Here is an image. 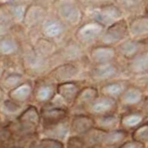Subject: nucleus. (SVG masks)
<instances>
[{
  "instance_id": "f257e3e1",
  "label": "nucleus",
  "mask_w": 148,
  "mask_h": 148,
  "mask_svg": "<svg viewBox=\"0 0 148 148\" xmlns=\"http://www.w3.org/2000/svg\"><path fill=\"white\" fill-rule=\"evenodd\" d=\"M49 10L72 31L85 21V8L79 0H54Z\"/></svg>"
},
{
  "instance_id": "f03ea898",
  "label": "nucleus",
  "mask_w": 148,
  "mask_h": 148,
  "mask_svg": "<svg viewBox=\"0 0 148 148\" xmlns=\"http://www.w3.org/2000/svg\"><path fill=\"white\" fill-rule=\"evenodd\" d=\"M122 18H125L124 14L114 3L101 7L85 8V21L98 23L104 28Z\"/></svg>"
},
{
  "instance_id": "7ed1b4c3",
  "label": "nucleus",
  "mask_w": 148,
  "mask_h": 148,
  "mask_svg": "<svg viewBox=\"0 0 148 148\" xmlns=\"http://www.w3.org/2000/svg\"><path fill=\"white\" fill-rule=\"evenodd\" d=\"M85 58H88L87 49L75 41L72 36L59 45L56 53L50 58V62L51 63L52 62H59L58 64H60L63 62H78Z\"/></svg>"
},
{
  "instance_id": "20e7f679",
  "label": "nucleus",
  "mask_w": 148,
  "mask_h": 148,
  "mask_svg": "<svg viewBox=\"0 0 148 148\" xmlns=\"http://www.w3.org/2000/svg\"><path fill=\"white\" fill-rule=\"evenodd\" d=\"M38 32L39 36L52 40L58 45H61L73 36V31L51 13L41 24Z\"/></svg>"
},
{
  "instance_id": "39448f33",
  "label": "nucleus",
  "mask_w": 148,
  "mask_h": 148,
  "mask_svg": "<svg viewBox=\"0 0 148 148\" xmlns=\"http://www.w3.org/2000/svg\"><path fill=\"white\" fill-rule=\"evenodd\" d=\"M19 57L23 66L35 73H42L51 64L50 59L40 55L29 40L22 42Z\"/></svg>"
},
{
  "instance_id": "423d86ee",
  "label": "nucleus",
  "mask_w": 148,
  "mask_h": 148,
  "mask_svg": "<svg viewBox=\"0 0 148 148\" xmlns=\"http://www.w3.org/2000/svg\"><path fill=\"white\" fill-rule=\"evenodd\" d=\"M104 29L105 28L100 23L86 20L73 31V37L82 47L88 49L92 46L98 44Z\"/></svg>"
},
{
  "instance_id": "0eeeda50",
  "label": "nucleus",
  "mask_w": 148,
  "mask_h": 148,
  "mask_svg": "<svg viewBox=\"0 0 148 148\" xmlns=\"http://www.w3.org/2000/svg\"><path fill=\"white\" fill-rule=\"evenodd\" d=\"M127 38H129L128 19L122 18L104 29L98 44L116 47Z\"/></svg>"
},
{
  "instance_id": "6e6552de",
  "label": "nucleus",
  "mask_w": 148,
  "mask_h": 148,
  "mask_svg": "<svg viewBox=\"0 0 148 148\" xmlns=\"http://www.w3.org/2000/svg\"><path fill=\"white\" fill-rule=\"evenodd\" d=\"M50 14L49 8L30 2L25 10L22 25L27 32L38 30L41 24Z\"/></svg>"
},
{
  "instance_id": "1a4fd4ad",
  "label": "nucleus",
  "mask_w": 148,
  "mask_h": 148,
  "mask_svg": "<svg viewBox=\"0 0 148 148\" xmlns=\"http://www.w3.org/2000/svg\"><path fill=\"white\" fill-rule=\"evenodd\" d=\"M122 74V66L119 61L103 63V64L91 65L88 70V77L94 82L106 83L117 79Z\"/></svg>"
},
{
  "instance_id": "9d476101",
  "label": "nucleus",
  "mask_w": 148,
  "mask_h": 148,
  "mask_svg": "<svg viewBox=\"0 0 148 148\" xmlns=\"http://www.w3.org/2000/svg\"><path fill=\"white\" fill-rule=\"evenodd\" d=\"M88 60L92 65L103 64L119 61L116 47L112 46L96 44L87 49Z\"/></svg>"
},
{
  "instance_id": "9b49d317",
  "label": "nucleus",
  "mask_w": 148,
  "mask_h": 148,
  "mask_svg": "<svg viewBox=\"0 0 148 148\" xmlns=\"http://www.w3.org/2000/svg\"><path fill=\"white\" fill-rule=\"evenodd\" d=\"M116 49L118 59L128 62L136 55L148 49V39H133L129 37L118 44Z\"/></svg>"
},
{
  "instance_id": "f8f14e48",
  "label": "nucleus",
  "mask_w": 148,
  "mask_h": 148,
  "mask_svg": "<svg viewBox=\"0 0 148 148\" xmlns=\"http://www.w3.org/2000/svg\"><path fill=\"white\" fill-rule=\"evenodd\" d=\"M80 72V67L77 62H63L60 63L54 67L49 72L48 77L56 82H66L71 81L78 75Z\"/></svg>"
},
{
  "instance_id": "ddd939ff",
  "label": "nucleus",
  "mask_w": 148,
  "mask_h": 148,
  "mask_svg": "<svg viewBox=\"0 0 148 148\" xmlns=\"http://www.w3.org/2000/svg\"><path fill=\"white\" fill-rule=\"evenodd\" d=\"M129 37L133 39H148V16L145 14L128 19Z\"/></svg>"
},
{
  "instance_id": "4468645a",
  "label": "nucleus",
  "mask_w": 148,
  "mask_h": 148,
  "mask_svg": "<svg viewBox=\"0 0 148 148\" xmlns=\"http://www.w3.org/2000/svg\"><path fill=\"white\" fill-rule=\"evenodd\" d=\"M21 45L22 42L11 33L0 36V57L12 58L19 56Z\"/></svg>"
},
{
  "instance_id": "2eb2a0df",
  "label": "nucleus",
  "mask_w": 148,
  "mask_h": 148,
  "mask_svg": "<svg viewBox=\"0 0 148 148\" xmlns=\"http://www.w3.org/2000/svg\"><path fill=\"white\" fill-rule=\"evenodd\" d=\"M114 4L127 19L145 14V0H114Z\"/></svg>"
},
{
  "instance_id": "dca6fc26",
  "label": "nucleus",
  "mask_w": 148,
  "mask_h": 148,
  "mask_svg": "<svg viewBox=\"0 0 148 148\" xmlns=\"http://www.w3.org/2000/svg\"><path fill=\"white\" fill-rule=\"evenodd\" d=\"M125 70L133 75H148V49L126 62Z\"/></svg>"
},
{
  "instance_id": "f3484780",
  "label": "nucleus",
  "mask_w": 148,
  "mask_h": 148,
  "mask_svg": "<svg viewBox=\"0 0 148 148\" xmlns=\"http://www.w3.org/2000/svg\"><path fill=\"white\" fill-rule=\"evenodd\" d=\"M90 110L96 115H108L113 114L117 107V101L115 98L109 96H98L97 98L90 103Z\"/></svg>"
},
{
  "instance_id": "a211bd4d",
  "label": "nucleus",
  "mask_w": 148,
  "mask_h": 148,
  "mask_svg": "<svg viewBox=\"0 0 148 148\" xmlns=\"http://www.w3.org/2000/svg\"><path fill=\"white\" fill-rule=\"evenodd\" d=\"M16 24L18 23L12 11L10 2H0V36L8 34Z\"/></svg>"
},
{
  "instance_id": "6ab92c4d",
  "label": "nucleus",
  "mask_w": 148,
  "mask_h": 148,
  "mask_svg": "<svg viewBox=\"0 0 148 148\" xmlns=\"http://www.w3.org/2000/svg\"><path fill=\"white\" fill-rule=\"evenodd\" d=\"M119 101L126 106H133L140 103L143 100V90L139 86L130 85L125 88L122 94L118 98Z\"/></svg>"
},
{
  "instance_id": "aec40b11",
  "label": "nucleus",
  "mask_w": 148,
  "mask_h": 148,
  "mask_svg": "<svg viewBox=\"0 0 148 148\" xmlns=\"http://www.w3.org/2000/svg\"><path fill=\"white\" fill-rule=\"evenodd\" d=\"M31 43L33 44L35 49L40 55L49 59H50L55 53H56L57 49L59 48V45L57 43H55L54 41L50 40L49 38H46V37L41 36L36 37Z\"/></svg>"
},
{
  "instance_id": "412c9836",
  "label": "nucleus",
  "mask_w": 148,
  "mask_h": 148,
  "mask_svg": "<svg viewBox=\"0 0 148 148\" xmlns=\"http://www.w3.org/2000/svg\"><path fill=\"white\" fill-rule=\"evenodd\" d=\"M128 80L124 79H115L112 81L103 83V85L101 87V95L109 96L112 98L118 99L122 92L125 90V88L130 85Z\"/></svg>"
},
{
  "instance_id": "4be33fe9",
  "label": "nucleus",
  "mask_w": 148,
  "mask_h": 148,
  "mask_svg": "<svg viewBox=\"0 0 148 148\" xmlns=\"http://www.w3.org/2000/svg\"><path fill=\"white\" fill-rule=\"evenodd\" d=\"M56 90L58 94L67 103H73L77 100V97L80 91V88L77 83L74 81H66L59 83Z\"/></svg>"
},
{
  "instance_id": "5701e85b",
  "label": "nucleus",
  "mask_w": 148,
  "mask_h": 148,
  "mask_svg": "<svg viewBox=\"0 0 148 148\" xmlns=\"http://www.w3.org/2000/svg\"><path fill=\"white\" fill-rule=\"evenodd\" d=\"M95 125L93 118L88 116H77L72 121V130L77 134L87 133Z\"/></svg>"
},
{
  "instance_id": "b1692460",
  "label": "nucleus",
  "mask_w": 148,
  "mask_h": 148,
  "mask_svg": "<svg viewBox=\"0 0 148 148\" xmlns=\"http://www.w3.org/2000/svg\"><path fill=\"white\" fill-rule=\"evenodd\" d=\"M143 119H145V114L141 112H130L121 116L120 123L126 129H133L141 125Z\"/></svg>"
},
{
  "instance_id": "393cba45",
  "label": "nucleus",
  "mask_w": 148,
  "mask_h": 148,
  "mask_svg": "<svg viewBox=\"0 0 148 148\" xmlns=\"http://www.w3.org/2000/svg\"><path fill=\"white\" fill-rule=\"evenodd\" d=\"M32 92V86L30 83L23 82L19 86L12 88L10 92L11 99L15 101H23L27 100L31 95Z\"/></svg>"
},
{
  "instance_id": "a878e982",
  "label": "nucleus",
  "mask_w": 148,
  "mask_h": 148,
  "mask_svg": "<svg viewBox=\"0 0 148 148\" xmlns=\"http://www.w3.org/2000/svg\"><path fill=\"white\" fill-rule=\"evenodd\" d=\"M128 136V132L127 130H109L106 132L104 136V140L103 145H108V146H113L119 145L120 143L123 142Z\"/></svg>"
},
{
  "instance_id": "bb28decb",
  "label": "nucleus",
  "mask_w": 148,
  "mask_h": 148,
  "mask_svg": "<svg viewBox=\"0 0 148 148\" xmlns=\"http://www.w3.org/2000/svg\"><path fill=\"white\" fill-rule=\"evenodd\" d=\"M95 122L98 124L99 129L109 132L116 128L118 122H120V119H118V117L114 114H108V115L99 116Z\"/></svg>"
},
{
  "instance_id": "cd10ccee",
  "label": "nucleus",
  "mask_w": 148,
  "mask_h": 148,
  "mask_svg": "<svg viewBox=\"0 0 148 148\" xmlns=\"http://www.w3.org/2000/svg\"><path fill=\"white\" fill-rule=\"evenodd\" d=\"M20 121L26 128H34L39 122V115L35 107H29L20 117Z\"/></svg>"
},
{
  "instance_id": "c85d7f7f",
  "label": "nucleus",
  "mask_w": 148,
  "mask_h": 148,
  "mask_svg": "<svg viewBox=\"0 0 148 148\" xmlns=\"http://www.w3.org/2000/svg\"><path fill=\"white\" fill-rule=\"evenodd\" d=\"M66 116V111L60 108H53L46 111L43 114V118L45 123H47L49 126L57 124L59 122L62 121Z\"/></svg>"
},
{
  "instance_id": "c756f323",
  "label": "nucleus",
  "mask_w": 148,
  "mask_h": 148,
  "mask_svg": "<svg viewBox=\"0 0 148 148\" xmlns=\"http://www.w3.org/2000/svg\"><path fill=\"white\" fill-rule=\"evenodd\" d=\"M98 96H99L98 88L92 86H88L80 90L75 101H78L79 103H90Z\"/></svg>"
},
{
  "instance_id": "7c9ffc66",
  "label": "nucleus",
  "mask_w": 148,
  "mask_h": 148,
  "mask_svg": "<svg viewBox=\"0 0 148 148\" xmlns=\"http://www.w3.org/2000/svg\"><path fill=\"white\" fill-rule=\"evenodd\" d=\"M55 93V88L52 83H42L36 88V99L41 101H49L52 98Z\"/></svg>"
},
{
  "instance_id": "2f4dec72",
  "label": "nucleus",
  "mask_w": 148,
  "mask_h": 148,
  "mask_svg": "<svg viewBox=\"0 0 148 148\" xmlns=\"http://www.w3.org/2000/svg\"><path fill=\"white\" fill-rule=\"evenodd\" d=\"M132 140L137 141L143 145L148 143V122L139 125L137 128H135L134 132L132 134Z\"/></svg>"
},
{
  "instance_id": "473e14b6",
  "label": "nucleus",
  "mask_w": 148,
  "mask_h": 148,
  "mask_svg": "<svg viewBox=\"0 0 148 148\" xmlns=\"http://www.w3.org/2000/svg\"><path fill=\"white\" fill-rule=\"evenodd\" d=\"M68 132V125L66 122L61 121L57 124L49 126L48 133L53 138H63Z\"/></svg>"
},
{
  "instance_id": "72a5a7b5",
  "label": "nucleus",
  "mask_w": 148,
  "mask_h": 148,
  "mask_svg": "<svg viewBox=\"0 0 148 148\" xmlns=\"http://www.w3.org/2000/svg\"><path fill=\"white\" fill-rule=\"evenodd\" d=\"M23 77L19 73H10L4 78V86L10 88H14L23 83Z\"/></svg>"
},
{
  "instance_id": "f704fd0d",
  "label": "nucleus",
  "mask_w": 148,
  "mask_h": 148,
  "mask_svg": "<svg viewBox=\"0 0 148 148\" xmlns=\"http://www.w3.org/2000/svg\"><path fill=\"white\" fill-rule=\"evenodd\" d=\"M84 8H95L114 3V0H79Z\"/></svg>"
},
{
  "instance_id": "c9c22d12",
  "label": "nucleus",
  "mask_w": 148,
  "mask_h": 148,
  "mask_svg": "<svg viewBox=\"0 0 148 148\" xmlns=\"http://www.w3.org/2000/svg\"><path fill=\"white\" fill-rule=\"evenodd\" d=\"M3 106L5 108V110H7L8 112H11V113L18 111L20 109V105L17 103L15 101H6L5 103H4Z\"/></svg>"
},
{
  "instance_id": "e433bc0d",
  "label": "nucleus",
  "mask_w": 148,
  "mask_h": 148,
  "mask_svg": "<svg viewBox=\"0 0 148 148\" xmlns=\"http://www.w3.org/2000/svg\"><path fill=\"white\" fill-rule=\"evenodd\" d=\"M43 148H62V145L56 140H45L42 142Z\"/></svg>"
},
{
  "instance_id": "4c0bfd02",
  "label": "nucleus",
  "mask_w": 148,
  "mask_h": 148,
  "mask_svg": "<svg viewBox=\"0 0 148 148\" xmlns=\"http://www.w3.org/2000/svg\"><path fill=\"white\" fill-rule=\"evenodd\" d=\"M118 148H143V145L137 141L132 140L122 143Z\"/></svg>"
},
{
  "instance_id": "58836bf2",
  "label": "nucleus",
  "mask_w": 148,
  "mask_h": 148,
  "mask_svg": "<svg viewBox=\"0 0 148 148\" xmlns=\"http://www.w3.org/2000/svg\"><path fill=\"white\" fill-rule=\"evenodd\" d=\"M68 145H69L70 148H83L84 142L79 140L78 138H71Z\"/></svg>"
},
{
  "instance_id": "ea45409f",
  "label": "nucleus",
  "mask_w": 148,
  "mask_h": 148,
  "mask_svg": "<svg viewBox=\"0 0 148 148\" xmlns=\"http://www.w3.org/2000/svg\"><path fill=\"white\" fill-rule=\"evenodd\" d=\"M53 1H54V0H31V2L36 3V4H39V5L45 6V7H48V8L50 7V5H51Z\"/></svg>"
},
{
  "instance_id": "a19ab883",
  "label": "nucleus",
  "mask_w": 148,
  "mask_h": 148,
  "mask_svg": "<svg viewBox=\"0 0 148 148\" xmlns=\"http://www.w3.org/2000/svg\"><path fill=\"white\" fill-rule=\"evenodd\" d=\"M142 103H143L142 106H143V112H145V113H147V114H148V94L146 95L145 98L143 100Z\"/></svg>"
},
{
  "instance_id": "79ce46f5",
  "label": "nucleus",
  "mask_w": 148,
  "mask_h": 148,
  "mask_svg": "<svg viewBox=\"0 0 148 148\" xmlns=\"http://www.w3.org/2000/svg\"><path fill=\"white\" fill-rule=\"evenodd\" d=\"M2 1L15 2V3H30L31 0H0V2H2Z\"/></svg>"
},
{
  "instance_id": "37998d69",
  "label": "nucleus",
  "mask_w": 148,
  "mask_h": 148,
  "mask_svg": "<svg viewBox=\"0 0 148 148\" xmlns=\"http://www.w3.org/2000/svg\"><path fill=\"white\" fill-rule=\"evenodd\" d=\"M145 14L148 16V0H145Z\"/></svg>"
},
{
  "instance_id": "c03bdc74",
  "label": "nucleus",
  "mask_w": 148,
  "mask_h": 148,
  "mask_svg": "<svg viewBox=\"0 0 148 148\" xmlns=\"http://www.w3.org/2000/svg\"><path fill=\"white\" fill-rule=\"evenodd\" d=\"M3 97H4V91H3V90H2V88L0 87V101H2Z\"/></svg>"
},
{
  "instance_id": "a18cd8bd",
  "label": "nucleus",
  "mask_w": 148,
  "mask_h": 148,
  "mask_svg": "<svg viewBox=\"0 0 148 148\" xmlns=\"http://www.w3.org/2000/svg\"><path fill=\"white\" fill-rule=\"evenodd\" d=\"M145 90L148 92V80H147L146 83H145Z\"/></svg>"
},
{
  "instance_id": "49530a36",
  "label": "nucleus",
  "mask_w": 148,
  "mask_h": 148,
  "mask_svg": "<svg viewBox=\"0 0 148 148\" xmlns=\"http://www.w3.org/2000/svg\"><path fill=\"white\" fill-rule=\"evenodd\" d=\"M2 75V67H1V63H0V77Z\"/></svg>"
}]
</instances>
